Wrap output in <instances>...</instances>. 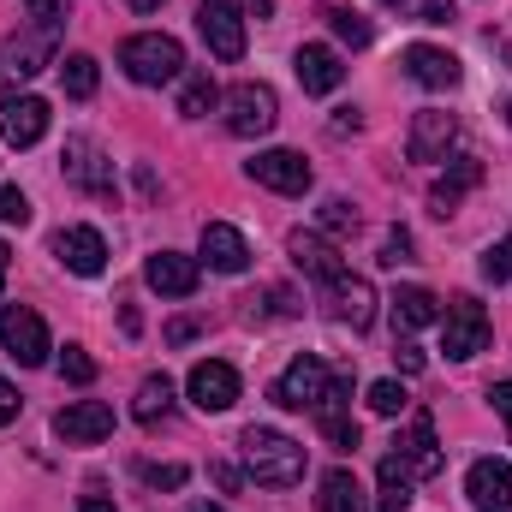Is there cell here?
Listing matches in <instances>:
<instances>
[{"mask_svg": "<svg viewBox=\"0 0 512 512\" xmlns=\"http://www.w3.org/2000/svg\"><path fill=\"white\" fill-rule=\"evenodd\" d=\"M239 447H245L251 483H262V489H292V483H304V447H298L292 435L251 423V429L239 435Z\"/></svg>", "mask_w": 512, "mask_h": 512, "instance_id": "obj_1", "label": "cell"}, {"mask_svg": "<svg viewBox=\"0 0 512 512\" xmlns=\"http://www.w3.org/2000/svg\"><path fill=\"white\" fill-rule=\"evenodd\" d=\"M120 66H126L131 84H173V78H185V48H179V36H167V30H143V36H131L126 48H120Z\"/></svg>", "mask_w": 512, "mask_h": 512, "instance_id": "obj_2", "label": "cell"}, {"mask_svg": "<svg viewBox=\"0 0 512 512\" xmlns=\"http://www.w3.org/2000/svg\"><path fill=\"white\" fill-rule=\"evenodd\" d=\"M42 66H54V30H48V24L18 30V36H6V42H0V90L30 84Z\"/></svg>", "mask_w": 512, "mask_h": 512, "instance_id": "obj_3", "label": "cell"}, {"mask_svg": "<svg viewBox=\"0 0 512 512\" xmlns=\"http://www.w3.org/2000/svg\"><path fill=\"white\" fill-rule=\"evenodd\" d=\"M483 346H489V310H483L477 298H453L447 316H441V352H447L453 364H465V358H477Z\"/></svg>", "mask_w": 512, "mask_h": 512, "instance_id": "obj_4", "label": "cell"}, {"mask_svg": "<svg viewBox=\"0 0 512 512\" xmlns=\"http://www.w3.org/2000/svg\"><path fill=\"white\" fill-rule=\"evenodd\" d=\"M0 346H6V358H18L24 370H36V364H48V322L30 310V304H6L0 310Z\"/></svg>", "mask_w": 512, "mask_h": 512, "instance_id": "obj_5", "label": "cell"}, {"mask_svg": "<svg viewBox=\"0 0 512 512\" xmlns=\"http://www.w3.org/2000/svg\"><path fill=\"white\" fill-rule=\"evenodd\" d=\"M328 387H334V370L322 364V358H292L286 370H280V382H274V405H286V411H316L322 399H328Z\"/></svg>", "mask_w": 512, "mask_h": 512, "instance_id": "obj_6", "label": "cell"}, {"mask_svg": "<svg viewBox=\"0 0 512 512\" xmlns=\"http://www.w3.org/2000/svg\"><path fill=\"white\" fill-rule=\"evenodd\" d=\"M221 108H227V131L233 137H262V131H274V120H280V102H274L268 84H233L221 96Z\"/></svg>", "mask_w": 512, "mask_h": 512, "instance_id": "obj_7", "label": "cell"}, {"mask_svg": "<svg viewBox=\"0 0 512 512\" xmlns=\"http://www.w3.org/2000/svg\"><path fill=\"white\" fill-rule=\"evenodd\" d=\"M245 173L262 191H280V197H304L310 191V161L298 149H262V155L245 161Z\"/></svg>", "mask_w": 512, "mask_h": 512, "instance_id": "obj_8", "label": "cell"}, {"mask_svg": "<svg viewBox=\"0 0 512 512\" xmlns=\"http://www.w3.org/2000/svg\"><path fill=\"white\" fill-rule=\"evenodd\" d=\"M197 30H203L215 60H245V12L233 0H203L197 6Z\"/></svg>", "mask_w": 512, "mask_h": 512, "instance_id": "obj_9", "label": "cell"}, {"mask_svg": "<svg viewBox=\"0 0 512 512\" xmlns=\"http://www.w3.org/2000/svg\"><path fill=\"white\" fill-rule=\"evenodd\" d=\"M393 459L405 465L411 483H423V477L441 471V447H435V423H429V411H411L405 435H393Z\"/></svg>", "mask_w": 512, "mask_h": 512, "instance_id": "obj_10", "label": "cell"}, {"mask_svg": "<svg viewBox=\"0 0 512 512\" xmlns=\"http://www.w3.org/2000/svg\"><path fill=\"white\" fill-rule=\"evenodd\" d=\"M185 393L197 411H233L239 405V370L221 364V358H203L191 376H185Z\"/></svg>", "mask_w": 512, "mask_h": 512, "instance_id": "obj_11", "label": "cell"}, {"mask_svg": "<svg viewBox=\"0 0 512 512\" xmlns=\"http://www.w3.org/2000/svg\"><path fill=\"white\" fill-rule=\"evenodd\" d=\"M66 179L78 185V191H90V197H108L114 191V161L90 143V137H66Z\"/></svg>", "mask_w": 512, "mask_h": 512, "instance_id": "obj_12", "label": "cell"}, {"mask_svg": "<svg viewBox=\"0 0 512 512\" xmlns=\"http://www.w3.org/2000/svg\"><path fill=\"white\" fill-rule=\"evenodd\" d=\"M54 435L72 441V447L108 441V435H114V405H102V399H78V405H66V411L54 417Z\"/></svg>", "mask_w": 512, "mask_h": 512, "instance_id": "obj_13", "label": "cell"}, {"mask_svg": "<svg viewBox=\"0 0 512 512\" xmlns=\"http://www.w3.org/2000/svg\"><path fill=\"white\" fill-rule=\"evenodd\" d=\"M465 495L477 512H512V465L507 459H477L465 471Z\"/></svg>", "mask_w": 512, "mask_h": 512, "instance_id": "obj_14", "label": "cell"}, {"mask_svg": "<svg viewBox=\"0 0 512 512\" xmlns=\"http://www.w3.org/2000/svg\"><path fill=\"white\" fill-rule=\"evenodd\" d=\"M453 137H459V120H453V114L423 108V114L411 120V131H405V155H411V161H447Z\"/></svg>", "mask_w": 512, "mask_h": 512, "instance_id": "obj_15", "label": "cell"}, {"mask_svg": "<svg viewBox=\"0 0 512 512\" xmlns=\"http://www.w3.org/2000/svg\"><path fill=\"white\" fill-rule=\"evenodd\" d=\"M143 280H149L161 298H191L197 280H203V262H197V256H179V251H155L143 262Z\"/></svg>", "mask_w": 512, "mask_h": 512, "instance_id": "obj_16", "label": "cell"}, {"mask_svg": "<svg viewBox=\"0 0 512 512\" xmlns=\"http://www.w3.org/2000/svg\"><path fill=\"white\" fill-rule=\"evenodd\" d=\"M328 310L346 328H370L376 322V286L364 274H340V280H328Z\"/></svg>", "mask_w": 512, "mask_h": 512, "instance_id": "obj_17", "label": "cell"}, {"mask_svg": "<svg viewBox=\"0 0 512 512\" xmlns=\"http://www.w3.org/2000/svg\"><path fill=\"white\" fill-rule=\"evenodd\" d=\"M42 131H48V102H42V96H6V102H0V137H6L12 149L42 143Z\"/></svg>", "mask_w": 512, "mask_h": 512, "instance_id": "obj_18", "label": "cell"}, {"mask_svg": "<svg viewBox=\"0 0 512 512\" xmlns=\"http://www.w3.org/2000/svg\"><path fill=\"white\" fill-rule=\"evenodd\" d=\"M405 78L423 84V90H453L465 78V66L447 54V48H429V42H411L405 48Z\"/></svg>", "mask_w": 512, "mask_h": 512, "instance_id": "obj_19", "label": "cell"}, {"mask_svg": "<svg viewBox=\"0 0 512 512\" xmlns=\"http://www.w3.org/2000/svg\"><path fill=\"white\" fill-rule=\"evenodd\" d=\"M54 256H60L72 274H84V280L108 268V245H102L96 227H66V233H54Z\"/></svg>", "mask_w": 512, "mask_h": 512, "instance_id": "obj_20", "label": "cell"}, {"mask_svg": "<svg viewBox=\"0 0 512 512\" xmlns=\"http://www.w3.org/2000/svg\"><path fill=\"white\" fill-rule=\"evenodd\" d=\"M292 72H298V84H304L310 96H328V90H340V78H346L340 54L322 48V42H304V48L292 54Z\"/></svg>", "mask_w": 512, "mask_h": 512, "instance_id": "obj_21", "label": "cell"}, {"mask_svg": "<svg viewBox=\"0 0 512 512\" xmlns=\"http://www.w3.org/2000/svg\"><path fill=\"white\" fill-rule=\"evenodd\" d=\"M203 262H209L215 274H245V268H251V245H245V233L227 227V221H209V227H203Z\"/></svg>", "mask_w": 512, "mask_h": 512, "instance_id": "obj_22", "label": "cell"}, {"mask_svg": "<svg viewBox=\"0 0 512 512\" xmlns=\"http://www.w3.org/2000/svg\"><path fill=\"white\" fill-rule=\"evenodd\" d=\"M286 256H292V262H298V268H304V274H316V280H322V286H328V280H340V274H346V262H340V251H334V245H328V239H322V233H304V227H298V233H292V239H286Z\"/></svg>", "mask_w": 512, "mask_h": 512, "instance_id": "obj_23", "label": "cell"}, {"mask_svg": "<svg viewBox=\"0 0 512 512\" xmlns=\"http://www.w3.org/2000/svg\"><path fill=\"white\" fill-rule=\"evenodd\" d=\"M483 185V161L477 155H465V161H453L441 179H435V191H429V203H435V215H453L459 203H465V191H477Z\"/></svg>", "mask_w": 512, "mask_h": 512, "instance_id": "obj_24", "label": "cell"}, {"mask_svg": "<svg viewBox=\"0 0 512 512\" xmlns=\"http://www.w3.org/2000/svg\"><path fill=\"white\" fill-rule=\"evenodd\" d=\"M316 507H322V512H370V495H364V483H358L346 465H334V471L322 477V495H316Z\"/></svg>", "mask_w": 512, "mask_h": 512, "instance_id": "obj_25", "label": "cell"}, {"mask_svg": "<svg viewBox=\"0 0 512 512\" xmlns=\"http://www.w3.org/2000/svg\"><path fill=\"white\" fill-rule=\"evenodd\" d=\"M393 322L411 334V328H429V322H441V298L429 292V286H399L393 292Z\"/></svg>", "mask_w": 512, "mask_h": 512, "instance_id": "obj_26", "label": "cell"}, {"mask_svg": "<svg viewBox=\"0 0 512 512\" xmlns=\"http://www.w3.org/2000/svg\"><path fill=\"white\" fill-rule=\"evenodd\" d=\"M167 411H173V382L167 376H143L137 382V399H131V417L143 429H155V423H167Z\"/></svg>", "mask_w": 512, "mask_h": 512, "instance_id": "obj_27", "label": "cell"}, {"mask_svg": "<svg viewBox=\"0 0 512 512\" xmlns=\"http://www.w3.org/2000/svg\"><path fill=\"white\" fill-rule=\"evenodd\" d=\"M96 84H102V72H96L90 54H66V60H60V90H66L72 102H90Z\"/></svg>", "mask_w": 512, "mask_h": 512, "instance_id": "obj_28", "label": "cell"}, {"mask_svg": "<svg viewBox=\"0 0 512 512\" xmlns=\"http://www.w3.org/2000/svg\"><path fill=\"white\" fill-rule=\"evenodd\" d=\"M376 512H411V477H405V465L387 453L382 459V495H376Z\"/></svg>", "mask_w": 512, "mask_h": 512, "instance_id": "obj_29", "label": "cell"}, {"mask_svg": "<svg viewBox=\"0 0 512 512\" xmlns=\"http://www.w3.org/2000/svg\"><path fill=\"white\" fill-rule=\"evenodd\" d=\"M215 102H221V90H215V78H209V72H191V78L179 84V114H185V120H203Z\"/></svg>", "mask_w": 512, "mask_h": 512, "instance_id": "obj_30", "label": "cell"}, {"mask_svg": "<svg viewBox=\"0 0 512 512\" xmlns=\"http://www.w3.org/2000/svg\"><path fill=\"white\" fill-rule=\"evenodd\" d=\"M322 18H328V30H334L340 42H352V48H364V42L376 36V30H370V18H364V12H352V6H328Z\"/></svg>", "mask_w": 512, "mask_h": 512, "instance_id": "obj_31", "label": "cell"}, {"mask_svg": "<svg viewBox=\"0 0 512 512\" xmlns=\"http://www.w3.org/2000/svg\"><path fill=\"white\" fill-rule=\"evenodd\" d=\"M393 6L399 18H411V24H453L459 12H453V0H382Z\"/></svg>", "mask_w": 512, "mask_h": 512, "instance_id": "obj_32", "label": "cell"}, {"mask_svg": "<svg viewBox=\"0 0 512 512\" xmlns=\"http://www.w3.org/2000/svg\"><path fill=\"white\" fill-rule=\"evenodd\" d=\"M60 376L72 387H90L96 382V358H90L84 346H66V352H60Z\"/></svg>", "mask_w": 512, "mask_h": 512, "instance_id": "obj_33", "label": "cell"}, {"mask_svg": "<svg viewBox=\"0 0 512 512\" xmlns=\"http://www.w3.org/2000/svg\"><path fill=\"white\" fill-rule=\"evenodd\" d=\"M316 423H322V435L334 441V447H358V423L346 417V411H310Z\"/></svg>", "mask_w": 512, "mask_h": 512, "instance_id": "obj_34", "label": "cell"}, {"mask_svg": "<svg viewBox=\"0 0 512 512\" xmlns=\"http://www.w3.org/2000/svg\"><path fill=\"white\" fill-rule=\"evenodd\" d=\"M405 405H411V393H405L399 382H376L370 387V411H376V417H399Z\"/></svg>", "mask_w": 512, "mask_h": 512, "instance_id": "obj_35", "label": "cell"}, {"mask_svg": "<svg viewBox=\"0 0 512 512\" xmlns=\"http://www.w3.org/2000/svg\"><path fill=\"white\" fill-rule=\"evenodd\" d=\"M322 227H328V233H358V209H352L346 197H328V203H322Z\"/></svg>", "mask_w": 512, "mask_h": 512, "instance_id": "obj_36", "label": "cell"}, {"mask_svg": "<svg viewBox=\"0 0 512 512\" xmlns=\"http://www.w3.org/2000/svg\"><path fill=\"white\" fill-rule=\"evenodd\" d=\"M483 280H495V286L512 280V233L501 239V245H489V251H483Z\"/></svg>", "mask_w": 512, "mask_h": 512, "instance_id": "obj_37", "label": "cell"}, {"mask_svg": "<svg viewBox=\"0 0 512 512\" xmlns=\"http://www.w3.org/2000/svg\"><path fill=\"white\" fill-rule=\"evenodd\" d=\"M0 221H12V227L30 221V197H24L18 185H0Z\"/></svg>", "mask_w": 512, "mask_h": 512, "instance_id": "obj_38", "label": "cell"}, {"mask_svg": "<svg viewBox=\"0 0 512 512\" xmlns=\"http://www.w3.org/2000/svg\"><path fill=\"white\" fill-rule=\"evenodd\" d=\"M137 477H143L149 489H179V483H185V465H137Z\"/></svg>", "mask_w": 512, "mask_h": 512, "instance_id": "obj_39", "label": "cell"}, {"mask_svg": "<svg viewBox=\"0 0 512 512\" xmlns=\"http://www.w3.org/2000/svg\"><path fill=\"white\" fill-rule=\"evenodd\" d=\"M30 6V18L36 24H48V30H60L66 24V12H72V0H24Z\"/></svg>", "mask_w": 512, "mask_h": 512, "instance_id": "obj_40", "label": "cell"}, {"mask_svg": "<svg viewBox=\"0 0 512 512\" xmlns=\"http://www.w3.org/2000/svg\"><path fill=\"white\" fill-rule=\"evenodd\" d=\"M382 262H387V268H399V262H411V233H405V227H393V233L382 239Z\"/></svg>", "mask_w": 512, "mask_h": 512, "instance_id": "obj_41", "label": "cell"}, {"mask_svg": "<svg viewBox=\"0 0 512 512\" xmlns=\"http://www.w3.org/2000/svg\"><path fill=\"white\" fill-rule=\"evenodd\" d=\"M18 405H24V399H18V387H12L6 376H0V429H6L12 417H18Z\"/></svg>", "mask_w": 512, "mask_h": 512, "instance_id": "obj_42", "label": "cell"}, {"mask_svg": "<svg viewBox=\"0 0 512 512\" xmlns=\"http://www.w3.org/2000/svg\"><path fill=\"white\" fill-rule=\"evenodd\" d=\"M358 126H364V114H358V108H334V126H328V131H334V137H346V131H358Z\"/></svg>", "mask_w": 512, "mask_h": 512, "instance_id": "obj_43", "label": "cell"}, {"mask_svg": "<svg viewBox=\"0 0 512 512\" xmlns=\"http://www.w3.org/2000/svg\"><path fill=\"white\" fill-rule=\"evenodd\" d=\"M489 405H495L501 417H512V382H495V387H489Z\"/></svg>", "mask_w": 512, "mask_h": 512, "instance_id": "obj_44", "label": "cell"}, {"mask_svg": "<svg viewBox=\"0 0 512 512\" xmlns=\"http://www.w3.org/2000/svg\"><path fill=\"white\" fill-rule=\"evenodd\" d=\"M393 358H399V370H405V376H417V370H423V352H417V346H399Z\"/></svg>", "mask_w": 512, "mask_h": 512, "instance_id": "obj_45", "label": "cell"}, {"mask_svg": "<svg viewBox=\"0 0 512 512\" xmlns=\"http://www.w3.org/2000/svg\"><path fill=\"white\" fill-rule=\"evenodd\" d=\"M215 483H221V489H227V495H233V489H239V483H245V477H239V471H233V465H215Z\"/></svg>", "mask_w": 512, "mask_h": 512, "instance_id": "obj_46", "label": "cell"}, {"mask_svg": "<svg viewBox=\"0 0 512 512\" xmlns=\"http://www.w3.org/2000/svg\"><path fill=\"white\" fill-rule=\"evenodd\" d=\"M191 334H197V322H173V328H167V340H173V346H185Z\"/></svg>", "mask_w": 512, "mask_h": 512, "instance_id": "obj_47", "label": "cell"}, {"mask_svg": "<svg viewBox=\"0 0 512 512\" xmlns=\"http://www.w3.org/2000/svg\"><path fill=\"white\" fill-rule=\"evenodd\" d=\"M78 512H114V501H102V495H90V501H78Z\"/></svg>", "mask_w": 512, "mask_h": 512, "instance_id": "obj_48", "label": "cell"}, {"mask_svg": "<svg viewBox=\"0 0 512 512\" xmlns=\"http://www.w3.org/2000/svg\"><path fill=\"white\" fill-rule=\"evenodd\" d=\"M245 6H251L256 18H268V12H274V0H245Z\"/></svg>", "mask_w": 512, "mask_h": 512, "instance_id": "obj_49", "label": "cell"}, {"mask_svg": "<svg viewBox=\"0 0 512 512\" xmlns=\"http://www.w3.org/2000/svg\"><path fill=\"white\" fill-rule=\"evenodd\" d=\"M131 6H137V12H155V6H161V0H131Z\"/></svg>", "mask_w": 512, "mask_h": 512, "instance_id": "obj_50", "label": "cell"}, {"mask_svg": "<svg viewBox=\"0 0 512 512\" xmlns=\"http://www.w3.org/2000/svg\"><path fill=\"white\" fill-rule=\"evenodd\" d=\"M501 114H507V126H512V96H501Z\"/></svg>", "mask_w": 512, "mask_h": 512, "instance_id": "obj_51", "label": "cell"}, {"mask_svg": "<svg viewBox=\"0 0 512 512\" xmlns=\"http://www.w3.org/2000/svg\"><path fill=\"white\" fill-rule=\"evenodd\" d=\"M191 512H227V507H209V501H197V507H191Z\"/></svg>", "mask_w": 512, "mask_h": 512, "instance_id": "obj_52", "label": "cell"}, {"mask_svg": "<svg viewBox=\"0 0 512 512\" xmlns=\"http://www.w3.org/2000/svg\"><path fill=\"white\" fill-rule=\"evenodd\" d=\"M6 256H12V251H6V245H0V274H6Z\"/></svg>", "mask_w": 512, "mask_h": 512, "instance_id": "obj_53", "label": "cell"}, {"mask_svg": "<svg viewBox=\"0 0 512 512\" xmlns=\"http://www.w3.org/2000/svg\"><path fill=\"white\" fill-rule=\"evenodd\" d=\"M507 66H512V42H507Z\"/></svg>", "mask_w": 512, "mask_h": 512, "instance_id": "obj_54", "label": "cell"}, {"mask_svg": "<svg viewBox=\"0 0 512 512\" xmlns=\"http://www.w3.org/2000/svg\"><path fill=\"white\" fill-rule=\"evenodd\" d=\"M0 280H6V274H0Z\"/></svg>", "mask_w": 512, "mask_h": 512, "instance_id": "obj_55", "label": "cell"}, {"mask_svg": "<svg viewBox=\"0 0 512 512\" xmlns=\"http://www.w3.org/2000/svg\"><path fill=\"white\" fill-rule=\"evenodd\" d=\"M507 423H512V417H507Z\"/></svg>", "mask_w": 512, "mask_h": 512, "instance_id": "obj_56", "label": "cell"}]
</instances>
